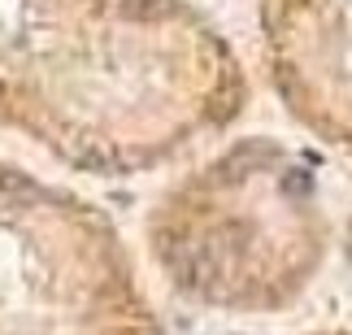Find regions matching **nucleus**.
I'll use <instances>...</instances> for the list:
<instances>
[{
	"instance_id": "1",
	"label": "nucleus",
	"mask_w": 352,
	"mask_h": 335,
	"mask_svg": "<svg viewBox=\"0 0 352 335\" xmlns=\"http://www.w3.org/2000/svg\"><path fill=\"white\" fill-rule=\"evenodd\" d=\"M248 74L187 0H0V127L78 174H144L218 136Z\"/></svg>"
},
{
	"instance_id": "2",
	"label": "nucleus",
	"mask_w": 352,
	"mask_h": 335,
	"mask_svg": "<svg viewBox=\"0 0 352 335\" xmlns=\"http://www.w3.org/2000/svg\"><path fill=\"white\" fill-rule=\"evenodd\" d=\"M148 252L183 301L278 314L318 279L331 218L318 174L278 140H235L187 170L148 213Z\"/></svg>"
},
{
	"instance_id": "3",
	"label": "nucleus",
	"mask_w": 352,
	"mask_h": 335,
	"mask_svg": "<svg viewBox=\"0 0 352 335\" xmlns=\"http://www.w3.org/2000/svg\"><path fill=\"white\" fill-rule=\"evenodd\" d=\"M0 335H161L109 213L0 162Z\"/></svg>"
},
{
	"instance_id": "4",
	"label": "nucleus",
	"mask_w": 352,
	"mask_h": 335,
	"mask_svg": "<svg viewBox=\"0 0 352 335\" xmlns=\"http://www.w3.org/2000/svg\"><path fill=\"white\" fill-rule=\"evenodd\" d=\"M256 26L287 118L352 153V0H256Z\"/></svg>"
},
{
	"instance_id": "5",
	"label": "nucleus",
	"mask_w": 352,
	"mask_h": 335,
	"mask_svg": "<svg viewBox=\"0 0 352 335\" xmlns=\"http://www.w3.org/2000/svg\"><path fill=\"white\" fill-rule=\"evenodd\" d=\"M348 257H352V218H348Z\"/></svg>"
},
{
	"instance_id": "6",
	"label": "nucleus",
	"mask_w": 352,
	"mask_h": 335,
	"mask_svg": "<svg viewBox=\"0 0 352 335\" xmlns=\"http://www.w3.org/2000/svg\"><path fill=\"white\" fill-rule=\"evenodd\" d=\"M314 335H348V331H314Z\"/></svg>"
}]
</instances>
